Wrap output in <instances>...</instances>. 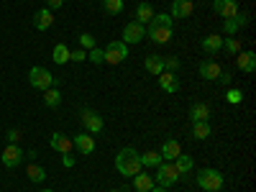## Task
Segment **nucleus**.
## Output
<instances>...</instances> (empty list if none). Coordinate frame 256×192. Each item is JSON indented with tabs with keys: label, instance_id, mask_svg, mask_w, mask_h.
<instances>
[{
	"label": "nucleus",
	"instance_id": "1",
	"mask_svg": "<svg viewBox=\"0 0 256 192\" xmlns=\"http://www.w3.org/2000/svg\"><path fill=\"white\" fill-rule=\"evenodd\" d=\"M172 24H174V18L169 13H154V18L148 20L146 36L152 38L154 44H169V41H172Z\"/></svg>",
	"mask_w": 256,
	"mask_h": 192
},
{
	"label": "nucleus",
	"instance_id": "2",
	"mask_svg": "<svg viewBox=\"0 0 256 192\" xmlns=\"http://www.w3.org/2000/svg\"><path fill=\"white\" fill-rule=\"evenodd\" d=\"M116 169H118V174H120V177H128V180L136 177V174L141 172V169H144L136 148H131V146L120 148L118 156H116Z\"/></svg>",
	"mask_w": 256,
	"mask_h": 192
},
{
	"label": "nucleus",
	"instance_id": "3",
	"mask_svg": "<svg viewBox=\"0 0 256 192\" xmlns=\"http://www.w3.org/2000/svg\"><path fill=\"white\" fill-rule=\"evenodd\" d=\"M226 184V177L218 172V169H212V166H205L198 172V187L205 190V192H220Z\"/></svg>",
	"mask_w": 256,
	"mask_h": 192
},
{
	"label": "nucleus",
	"instance_id": "4",
	"mask_svg": "<svg viewBox=\"0 0 256 192\" xmlns=\"http://www.w3.org/2000/svg\"><path fill=\"white\" fill-rule=\"evenodd\" d=\"M28 82H31V88H36V90H49V88H54L59 80H56L46 67H31Z\"/></svg>",
	"mask_w": 256,
	"mask_h": 192
},
{
	"label": "nucleus",
	"instance_id": "5",
	"mask_svg": "<svg viewBox=\"0 0 256 192\" xmlns=\"http://www.w3.org/2000/svg\"><path fill=\"white\" fill-rule=\"evenodd\" d=\"M180 172H177V166L172 164V162H162L159 166H156V177H154V182H159V187H172V184H177L180 182Z\"/></svg>",
	"mask_w": 256,
	"mask_h": 192
},
{
	"label": "nucleus",
	"instance_id": "6",
	"mask_svg": "<svg viewBox=\"0 0 256 192\" xmlns=\"http://www.w3.org/2000/svg\"><path fill=\"white\" fill-rule=\"evenodd\" d=\"M105 54V64H120L128 59V44H123V41H110L108 46L102 49Z\"/></svg>",
	"mask_w": 256,
	"mask_h": 192
},
{
	"label": "nucleus",
	"instance_id": "7",
	"mask_svg": "<svg viewBox=\"0 0 256 192\" xmlns=\"http://www.w3.org/2000/svg\"><path fill=\"white\" fill-rule=\"evenodd\" d=\"M82 126H84V131H88L90 136H98V134H102V128H105V123H102V118H100V113H95V110H90V108H84L82 110Z\"/></svg>",
	"mask_w": 256,
	"mask_h": 192
},
{
	"label": "nucleus",
	"instance_id": "8",
	"mask_svg": "<svg viewBox=\"0 0 256 192\" xmlns=\"http://www.w3.org/2000/svg\"><path fill=\"white\" fill-rule=\"evenodd\" d=\"M146 38V26L138 24V20H131V24H126L123 28V44H141V41Z\"/></svg>",
	"mask_w": 256,
	"mask_h": 192
},
{
	"label": "nucleus",
	"instance_id": "9",
	"mask_svg": "<svg viewBox=\"0 0 256 192\" xmlns=\"http://www.w3.org/2000/svg\"><path fill=\"white\" fill-rule=\"evenodd\" d=\"M0 162H3V166H8V169H16L20 162H24V148H20L18 144H8L3 148V154H0Z\"/></svg>",
	"mask_w": 256,
	"mask_h": 192
},
{
	"label": "nucleus",
	"instance_id": "10",
	"mask_svg": "<svg viewBox=\"0 0 256 192\" xmlns=\"http://www.w3.org/2000/svg\"><path fill=\"white\" fill-rule=\"evenodd\" d=\"M246 24H248V16L238 10L233 18H226V20H223V34H226V36H236V34H238Z\"/></svg>",
	"mask_w": 256,
	"mask_h": 192
},
{
	"label": "nucleus",
	"instance_id": "11",
	"mask_svg": "<svg viewBox=\"0 0 256 192\" xmlns=\"http://www.w3.org/2000/svg\"><path fill=\"white\" fill-rule=\"evenodd\" d=\"M72 146L77 148L80 154H84V156H90L92 152H95V138L88 134V131H82V134H77V136H72Z\"/></svg>",
	"mask_w": 256,
	"mask_h": 192
},
{
	"label": "nucleus",
	"instance_id": "12",
	"mask_svg": "<svg viewBox=\"0 0 256 192\" xmlns=\"http://www.w3.org/2000/svg\"><path fill=\"white\" fill-rule=\"evenodd\" d=\"M212 10L226 20V18H233L241 8H238V0H212Z\"/></svg>",
	"mask_w": 256,
	"mask_h": 192
},
{
	"label": "nucleus",
	"instance_id": "13",
	"mask_svg": "<svg viewBox=\"0 0 256 192\" xmlns=\"http://www.w3.org/2000/svg\"><path fill=\"white\" fill-rule=\"evenodd\" d=\"M49 146L54 148V152H59V154H72V138L70 136H64L62 131H54L52 134V141H49Z\"/></svg>",
	"mask_w": 256,
	"mask_h": 192
},
{
	"label": "nucleus",
	"instance_id": "14",
	"mask_svg": "<svg viewBox=\"0 0 256 192\" xmlns=\"http://www.w3.org/2000/svg\"><path fill=\"white\" fill-rule=\"evenodd\" d=\"M159 88L164 92H169V95L180 92V77H177V72H162L159 74Z\"/></svg>",
	"mask_w": 256,
	"mask_h": 192
},
{
	"label": "nucleus",
	"instance_id": "15",
	"mask_svg": "<svg viewBox=\"0 0 256 192\" xmlns=\"http://www.w3.org/2000/svg\"><path fill=\"white\" fill-rule=\"evenodd\" d=\"M52 24H54V13H52L49 8L36 10V16H34V28H36V31H49Z\"/></svg>",
	"mask_w": 256,
	"mask_h": 192
},
{
	"label": "nucleus",
	"instance_id": "16",
	"mask_svg": "<svg viewBox=\"0 0 256 192\" xmlns=\"http://www.w3.org/2000/svg\"><path fill=\"white\" fill-rule=\"evenodd\" d=\"M236 67L246 74H251L256 70V54L254 52H238L236 54Z\"/></svg>",
	"mask_w": 256,
	"mask_h": 192
},
{
	"label": "nucleus",
	"instance_id": "17",
	"mask_svg": "<svg viewBox=\"0 0 256 192\" xmlns=\"http://www.w3.org/2000/svg\"><path fill=\"white\" fill-rule=\"evenodd\" d=\"M200 46H202V52L210 54V56H212V54H218V52L223 49V36H220V34H208V36L202 38V44H200Z\"/></svg>",
	"mask_w": 256,
	"mask_h": 192
},
{
	"label": "nucleus",
	"instance_id": "18",
	"mask_svg": "<svg viewBox=\"0 0 256 192\" xmlns=\"http://www.w3.org/2000/svg\"><path fill=\"white\" fill-rule=\"evenodd\" d=\"M220 64L218 62H212V59H202L200 62V77L202 80H218L220 77Z\"/></svg>",
	"mask_w": 256,
	"mask_h": 192
},
{
	"label": "nucleus",
	"instance_id": "19",
	"mask_svg": "<svg viewBox=\"0 0 256 192\" xmlns=\"http://www.w3.org/2000/svg\"><path fill=\"white\" fill-rule=\"evenodd\" d=\"M192 0H172V10H169V16L172 18H190L192 16Z\"/></svg>",
	"mask_w": 256,
	"mask_h": 192
},
{
	"label": "nucleus",
	"instance_id": "20",
	"mask_svg": "<svg viewBox=\"0 0 256 192\" xmlns=\"http://www.w3.org/2000/svg\"><path fill=\"white\" fill-rule=\"evenodd\" d=\"M162 159H166V162H172V159H177L180 154H182V148H180V141L177 138H166L164 144H162Z\"/></svg>",
	"mask_w": 256,
	"mask_h": 192
},
{
	"label": "nucleus",
	"instance_id": "21",
	"mask_svg": "<svg viewBox=\"0 0 256 192\" xmlns=\"http://www.w3.org/2000/svg\"><path fill=\"white\" fill-rule=\"evenodd\" d=\"M190 118H192V123L208 120L210 118V105L208 102H192L190 105Z\"/></svg>",
	"mask_w": 256,
	"mask_h": 192
},
{
	"label": "nucleus",
	"instance_id": "22",
	"mask_svg": "<svg viewBox=\"0 0 256 192\" xmlns=\"http://www.w3.org/2000/svg\"><path fill=\"white\" fill-rule=\"evenodd\" d=\"M131 180H134V190H136V192H148V190H152V187L156 184V182H154V177H152V174H146L144 169H141V172H138L136 177H131Z\"/></svg>",
	"mask_w": 256,
	"mask_h": 192
},
{
	"label": "nucleus",
	"instance_id": "23",
	"mask_svg": "<svg viewBox=\"0 0 256 192\" xmlns=\"http://www.w3.org/2000/svg\"><path fill=\"white\" fill-rule=\"evenodd\" d=\"M144 67H146V72H148V74L159 77V74L164 72V59H162V56H156V54H148V56H146V62H144Z\"/></svg>",
	"mask_w": 256,
	"mask_h": 192
},
{
	"label": "nucleus",
	"instance_id": "24",
	"mask_svg": "<svg viewBox=\"0 0 256 192\" xmlns=\"http://www.w3.org/2000/svg\"><path fill=\"white\" fill-rule=\"evenodd\" d=\"M154 13H156L154 6H152V3H146V0L136 6V20H138V24H148V20L154 18Z\"/></svg>",
	"mask_w": 256,
	"mask_h": 192
},
{
	"label": "nucleus",
	"instance_id": "25",
	"mask_svg": "<svg viewBox=\"0 0 256 192\" xmlns=\"http://www.w3.org/2000/svg\"><path fill=\"white\" fill-rule=\"evenodd\" d=\"M212 134V128L208 120H200V123H192V138H198V141H205L208 136Z\"/></svg>",
	"mask_w": 256,
	"mask_h": 192
},
{
	"label": "nucleus",
	"instance_id": "26",
	"mask_svg": "<svg viewBox=\"0 0 256 192\" xmlns=\"http://www.w3.org/2000/svg\"><path fill=\"white\" fill-rule=\"evenodd\" d=\"M26 174H28V180H31V182H44V180H46V169L41 166V164H36V162H34V164H28V166H26Z\"/></svg>",
	"mask_w": 256,
	"mask_h": 192
},
{
	"label": "nucleus",
	"instance_id": "27",
	"mask_svg": "<svg viewBox=\"0 0 256 192\" xmlns=\"http://www.w3.org/2000/svg\"><path fill=\"white\" fill-rule=\"evenodd\" d=\"M174 166H177L180 174H187V172H192V166H195V159H192L190 154H180L174 159Z\"/></svg>",
	"mask_w": 256,
	"mask_h": 192
},
{
	"label": "nucleus",
	"instance_id": "28",
	"mask_svg": "<svg viewBox=\"0 0 256 192\" xmlns=\"http://www.w3.org/2000/svg\"><path fill=\"white\" fill-rule=\"evenodd\" d=\"M138 159H141V166H159L164 162L159 152H144V154H138Z\"/></svg>",
	"mask_w": 256,
	"mask_h": 192
},
{
	"label": "nucleus",
	"instance_id": "29",
	"mask_svg": "<svg viewBox=\"0 0 256 192\" xmlns=\"http://www.w3.org/2000/svg\"><path fill=\"white\" fill-rule=\"evenodd\" d=\"M52 59H54L56 64H67V62H70V46H67V44H56L54 52H52Z\"/></svg>",
	"mask_w": 256,
	"mask_h": 192
},
{
	"label": "nucleus",
	"instance_id": "30",
	"mask_svg": "<svg viewBox=\"0 0 256 192\" xmlns=\"http://www.w3.org/2000/svg\"><path fill=\"white\" fill-rule=\"evenodd\" d=\"M44 105H46V108H59V105H62V95H59V90H54V88L44 90Z\"/></svg>",
	"mask_w": 256,
	"mask_h": 192
},
{
	"label": "nucleus",
	"instance_id": "31",
	"mask_svg": "<svg viewBox=\"0 0 256 192\" xmlns=\"http://www.w3.org/2000/svg\"><path fill=\"white\" fill-rule=\"evenodd\" d=\"M123 8H126L123 0H102V10H105V13H110V16L123 13Z\"/></svg>",
	"mask_w": 256,
	"mask_h": 192
},
{
	"label": "nucleus",
	"instance_id": "32",
	"mask_svg": "<svg viewBox=\"0 0 256 192\" xmlns=\"http://www.w3.org/2000/svg\"><path fill=\"white\" fill-rule=\"evenodd\" d=\"M223 49H226L228 54H238V52H241L238 38H236V36H228V38H223Z\"/></svg>",
	"mask_w": 256,
	"mask_h": 192
},
{
	"label": "nucleus",
	"instance_id": "33",
	"mask_svg": "<svg viewBox=\"0 0 256 192\" xmlns=\"http://www.w3.org/2000/svg\"><path fill=\"white\" fill-rule=\"evenodd\" d=\"M88 59H90L92 64H105V54H102V49H100V46L88 49Z\"/></svg>",
	"mask_w": 256,
	"mask_h": 192
},
{
	"label": "nucleus",
	"instance_id": "34",
	"mask_svg": "<svg viewBox=\"0 0 256 192\" xmlns=\"http://www.w3.org/2000/svg\"><path fill=\"white\" fill-rule=\"evenodd\" d=\"M226 100H228L230 105H238V102L244 100V92H241V90H236V88H228V92H226Z\"/></svg>",
	"mask_w": 256,
	"mask_h": 192
},
{
	"label": "nucleus",
	"instance_id": "35",
	"mask_svg": "<svg viewBox=\"0 0 256 192\" xmlns=\"http://www.w3.org/2000/svg\"><path fill=\"white\" fill-rule=\"evenodd\" d=\"M84 59H88V52H84L82 46L80 49H70V62L77 64V62H84Z\"/></svg>",
	"mask_w": 256,
	"mask_h": 192
},
{
	"label": "nucleus",
	"instance_id": "36",
	"mask_svg": "<svg viewBox=\"0 0 256 192\" xmlns=\"http://www.w3.org/2000/svg\"><path fill=\"white\" fill-rule=\"evenodd\" d=\"M80 46H82V49H92V46H98V44H95V38H92V34H80Z\"/></svg>",
	"mask_w": 256,
	"mask_h": 192
},
{
	"label": "nucleus",
	"instance_id": "37",
	"mask_svg": "<svg viewBox=\"0 0 256 192\" xmlns=\"http://www.w3.org/2000/svg\"><path fill=\"white\" fill-rule=\"evenodd\" d=\"M180 70V59L172 56V59H164V72H177Z\"/></svg>",
	"mask_w": 256,
	"mask_h": 192
},
{
	"label": "nucleus",
	"instance_id": "38",
	"mask_svg": "<svg viewBox=\"0 0 256 192\" xmlns=\"http://www.w3.org/2000/svg\"><path fill=\"white\" fill-rule=\"evenodd\" d=\"M8 141L10 144H18L20 141V131H18V128H10V131H8Z\"/></svg>",
	"mask_w": 256,
	"mask_h": 192
},
{
	"label": "nucleus",
	"instance_id": "39",
	"mask_svg": "<svg viewBox=\"0 0 256 192\" xmlns=\"http://www.w3.org/2000/svg\"><path fill=\"white\" fill-rule=\"evenodd\" d=\"M62 6H64V0H46V8H49L52 13H54V10H59Z\"/></svg>",
	"mask_w": 256,
	"mask_h": 192
},
{
	"label": "nucleus",
	"instance_id": "40",
	"mask_svg": "<svg viewBox=\"0 0 256 192\" xmlns=\"http://www.w3.org/2000/svg\"><path fill=\"white\" fill-rule=\"evenodd\" d=\"M62 164L67 166V169H70V166H74V156H72V154H62Z\"/></svg>",
	"mask_w": 256,
	"mask_h": 192
},
{
	"label": "nucleus",
	"instance_id": "41",
	"mask_svg": "<svg viewBox=\"0 0 256 192\" xmlns=\"http://www.w3.org/2000/svg\"><path fill=\"white\" fill-rule=\"evenodd\" d=\"M218 80H220V84H226V88H228L233 77H230V72H220V77H218Z\"/></svg>",
	"mask_w": 256,
	"mask_h": 192
},
{
	"label": "nucleus",
	"instance_id": "42",
	"mask_svg": "<svg viewBox=\"0 0 256 192\" xmlns=\"http://www.w3.org/2000/svg\"><path fill=\"white\" fill-rule=\"evenodd\" d=\"M148 192H166V187H159V184H154V187L148 190Z\"/></svg>",
	"mask_w": 256,
	"mask_h": 192
},
{
	"label": "nucleus",
	"instance_id": "43",
	"mask_svg": "<svg viewBox=\"0 0 256 192\" xmlns=\"http://www.w3.org/2000/svg\"><path fill=\"white\" fill-rule=\"evenodd\" d=\"M41 192H56V190H41Z\"/></svg>",
	"mask_w": 256,
	"mask_h": 192
},
{
	"label": "nucleus",
	"instance_id": "44",
	"mask_svg": "<svg viewBox=\"0 0 256 192\" xmlns=\"http://www.w3.org/2000/svg\"><path fill=\"white\" fill-rule=\"evenodd\" d=\"M110 192H123V190H110Z\"/></svg>",
	"mask_w": 256,
	"mask_h": 192
}]
</instances>
